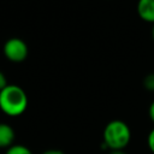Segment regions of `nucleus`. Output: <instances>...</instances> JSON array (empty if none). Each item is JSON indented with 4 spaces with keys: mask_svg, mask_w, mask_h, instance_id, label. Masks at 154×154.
<instances>
[{
    "mask_svg": "<svg viewBox=\"0 0 154 154\" xmlns=\"http://www.w3.org/2000/svg\"><path fill=\"white\" fill-rule=\"evenodd\" d=\"M143 85L147 90L154 91V73H148L143 79Z\"/></svg>",
    "mask_w": 154,
    "mask_h": 154,
    "instance_id": "0eeeda50",
    "label": "nucleus"
},
{
    "mask_svg": "<svg viewBox=\"0 0 154 154\" xmlns=\"http://www.w3.org/2000/svg\"><path fill=\"white\" fill-rule=\"evenodd\" d=\"M109 154H128V153L124 152V149H117V150H111Z\"/></svg>",
    "mask_w": 154,
    "mask_h": 154,
    "instance_id": "f8f14e48",
    "label": "nucleus"
},
{
    "mask_svg": "<svg viewBox=\"0 0 154 154\" xmlns=\"http://www.w3.org/2000/svg\"><path fill=\"white\" fill-rule=\"evenodd\" d=\"M7 85V82H6V77L2 72H0V91Z\"/></svg>",
    "mask_w": 154,
    "mask_h": 154,
    "instance_id": "1a4fd4ad",
    "label": "nucleus"
},
{
    "mask_svg": "<svg viewBox=\"0 0 154 154\" xmlns=\"http://www.w3.org/2000/svg\"><path fill=\"white\" fill-rule=\"evenodd\" d=\"M148 114H149V118H150V120L154 123V101L150 103V106H149V109H148Z\"/></svg>",
    "mask_w": 154,
    "mask_h": 154,
    "instance_id": "9b49d317",
    "label": "nucleus"
},
{
    "mask_svg": "<svg viewBox=\"0 0 154 154\" xmlns=\"http://www.w3.org/2000/svg\"><path fill=\"white\" fill-rule=\"evenodd\" d=\"M42 154H65V153L63 150H60V149H47Z\"/></svg>",
    "mask_w": 154,
    "mask_h": 154,
    "instance_id": "9d476101",
    "label": "nucleus"
},
{
    "mask_svg": "<svg viewBox=\"0 0 154 154\" xmlns=\"http://www.w3.org/2000/svg\"><path fill=\"white\" fill-rule=\"evenodd\" d=\"M137 13L142 20L154 24V0H138Z\"/></svg>",
    "mask_w": 154,
    "mask_h": 154,
    "instance_id": "20e7f679",
    "label": "nucleus"
},
{
    "mask_svg": "<svg viewBox=\"0 0 154 154\" xmlns=\"http://www.w3.org/2000/svg\"><path fill=\"white\" fill-rule=\"evenodd\" d=\"M28 107V96L25 91L13 84H7L0 91V109L10 116L17 117L24 113Z\"/></svg>",
    "mask_w": 154,
    "mask_h": 154,
    "instance_id": "f257e3e1",
    "label": "nucleus"
},
{
    "mask_svg": "<svg viewBox=\"0 0 154 154\" xmlns=\"http://www.w3.org/2000/svg\"><path fill=\"white\" fill-rule=\"evenodd\" d=\"M147 144H148V148L149 150L154 154V128L149 131L148 134V137H147Z\"/></svg>",
    "mask_w": 154,
    "mask_h": 154,
    "instance_id": "6e6552de",
    "label": "nucleus"
},
{
    "mask_svg": "<svg viewBox=\"0 0 154 154\" xmlns=\"http://www.w3.org/2000/svg\"><path fill=\"white\" fill-rule=\"evenodd\" d=\"M152 37L154 40V24H153V29H152Z\"/></svg>",
    "mask_w": 154,
    "mask_h": 154,
    "instance_id": "ddd939ff",
    "label": "nucleus"
},
{
    "mask_svg": "<svg viewBox=\"0 0 154 154\" xmlns=\"http://www.w3.org/2000/svg\"><path fill=\"white\" fill-rule=\"evenodd\" d=\"M14 130L11 125L0 123V148H10L13 146L14 141Z\"/></svg>",
    "mask_w": 154,
    "mask_h": 154,
    "instance_id": "39448f33",
    "label": "nucleus"
},
{
    "mask_svg": "<svg viewBox=\"0 0 154 154\" xmlns=\"http://www.w3.org/2000/svg\"><path fill=\"white\" fill-rule=\"evenodd\" d=\"M4 53L8 60L19 63L23 61L28 55V46L26 43L17 37L10 38L4 46Z\"/></svg>",
    "mask_w": 154,
    "mask_h": 154,
    "instance_id": "7ed1b4c3",
    "label": "nucleus"
},
{
    "mask_svg": "<svg viewBox=\"0 0 154 154\" xmlns=\"http://www.w3.org/2000/svg\"><path fill=\"white\" fill-rule=\"evenodd\" d=\"M6 154H32V152L23 144H13L6 149Z\"/></svg>",
    "mask_w": 154,
    "mask_h": 154,
    "instance_id": "423d86ee",
    "label": "nucleus"
},
{
    "mask_svg": "<svg viewBox=\"0 0 154 154\" xmlns=\"http://www.w3.org/2000/svg\"><path fill=\"white\" fill-rule=\"evenodd\" d=\"M102 140L106 147L111 150L124 149L131 140V130L125 122L114 119L106 124Z\"/></svg>",
    "mask_w": 154,
    "mask_h": 154,
    "instance_id": "f03ea898",
    "label": "nucleus"
}]
</instances>
